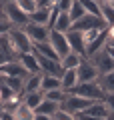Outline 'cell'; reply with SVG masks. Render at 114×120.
<instances>
[{"instance_id":"cell-8","label":"cell","mask_w":114,"mask_h":120,"mask_svg":"<svg viewBox=\"0 0 114 120\" xmlns=\"http://www.w3.org/2000/svg\"><path fill=\"white\" fill-rule=\"evenodd\" d=\"M48 42H50V46L54 48V52L58 54V58H64L66 54H70V46H68L66 34H62V32H56V30H50Z\"/></svg>"},{"instance_id":"cell-33","label":"cell","mask_w":114,"mask_h":120,"mask_svg":"<svg viewBox=\"0 0 114 120\" xmlns=\"http://www.w3.org/2000/svg\"><path fill=\"white\" fill-rule=\"evenodd\" d=\"M52 120H76L74 116H70L68 112H64V110H58L54 116H52Z\"/></svg>"},{"instance_id":"cell-28","label":"cell","mask_w":114,"mask_h":120,"mask_svg":"<svg viewBox=\"0 0 114 120\" xmlns=\"http://www.w3.org/2000/svg\"><path fill=\"white\" fill-rule=\"evenodd\" d=\"M84 14H86V12H84V8H82V4L78 2V0H74V2H72V6H70V10H68V16H70L72 24H74L76 20H80Z\"/></svg>"},{"instance_id":"cell-42","label":"cell","mask_w":114,"mask_h":120,"mask_svg":"<svg viewBox=\"0 0 114 120\" xmlns=\"http://www.w3.org/2000/svg\"><path fill=\"white\" fill-rule=\"evenodd\" d=\"M0 18H2V4H0Z\"/></svg>"},{"instance_id":"cell-25","label":"cell","mask_w":114,"mask_h":120,"mask_svg":"<svg viewBox=\"0 0 114 120\" xmlns=\"http://www.w3.org/2000/svg\"><path fill=\"white\" fill-rule=\"evenodd\" d=\"M12 114H14V120H34L36 112H34L32 108H28L24 102H20V106H18Z\"/></svg>"},{"instance_id":"cell-44","label":"cell","mask_w":114,"mask_h":120,"mask_svg":"<svg viewBox=\"0 0 114 120\" xmlns=\"http://www.w3.org/2000/svg\"><path fill=\"white\" fill-rule=\"evenodd\" d=\"M98 2H104V0H98Z\"/></svg>"},{"instance_id":"cell-5","label":"cell","mask_w":114,"mask_h":120,"mask_svg":"<svg viewBox=\"0 0 114 120\" xmlns=\"http://www.w3.org/2000/svg\"><path fill=\"white\" fill-rule=\"evenodd\" d=\"M108 26H106V22L102 20L100 16H92V14H84V16L80 18V20H76L74 24H72L70 30H76V32H88V30H106Z\"/></svg>"},{"instance_id":"cell-45","label":"cell","mask_w":114,"mask_h":120,"mask_svg":"<svg viewBox=\"0 0 114 120\" xmlns=\"http://www.w3.org/2000/svg\"><path fill=\"white\" fill-rule=\"evenodd\" d=\"M50 120H52V118H50Z\"/></svg>"},{"instance_id":"cell-35","label":"cell","mask_w":114,"mask_h":120,"mask_svg":"<svg viewBox=\"0 0 114 120\" xmlns=\"http://www.w3.org/2000/svg\"><path fill=\"white\" fill-rule=\"evenodd\" d=\"M38 8H54L56 6V0H36Z\"/></svg>"},{"instance_id":"cell-30","label":"cell","mask_w":114,"mask_h":120,"mask_svg":"<svg viewBox=\"0 0 114 120\" xmlns=\"http://www.w3.org/2000/svg\"><path fill=\"white\" fill-rule=\"evenodd\" d=\"M64 98H66V92H64L62 88L50 90V92H44V100H52V102H56V104H60Z\"/></svg>"},{"instance_id":"cell-11","label":"cell","mask_w":114,"mask_h":120,"mask_svg":"<svg viewBox=\"0 0 114 120\" xmlns=\"http://www.w3.org/2000/svg\"><path fill=\"white\" fill-rule=\"evenodd\" d=\"M0 76H6V78H26V70L20 66L18 60H10L6 64L0 66Z\"/></svg>"},{"instance_id":"cell-36","label":"cell","mask_w":114,"mask_h":120,"mask_svg":"<svg viewBox=\"0 0 114 120\" xmlns=\"http://www.w3.org/2000/svg\"><path fill=\"white\" fill-rule=\"evenodd\" d=\"M0 120H14V114H12V112H2V114H0Z\"/></svg>"},{"instance_id":"cell-7","label":"cell","mask_w":114,"mask_h":120,"mask_svg":"<svg viewBox=\"0 0 114 120\" xmlns=\"http://www.w3.org/2000/svg\"><path fill=\"white\" fill-rule=\"evenodd\" d=\"M86 60H90V64L98 70V74H100V76H102V74H108V72H112V70H114V60L110 58L104 50L96 52L94 56H90V58H86Z\"/></svg>"},{"instance_id":"cell-40","label":"cell","mask_w":114,"mask_h":120,"mask_svg":"<svg viewBox=\"0 0 114 120\" xmlns=\"http://www.w3.org/2000/svg\"><path fill=\"white\" fill-rule=\"evenodd\" d=\"M104 2H106L108 6H112V8H114V0H104Z\"/></svg>"},{"instance_id":"cell-24","label":"cell","mask_w":114,"mask_h":120,"mask_svg":"<svg viewBox=\"0 0 114 120\" xmlns=\"http://www.w3.org/2000/svg\"><path fill=\"white\" fill-rule=\"evenodd\" d=\"M58 88H62L60 86V78L42 74V82H40V90L42 92H50V90H58Z\"/></svg>"},{"instance_id":"cell-27","label":"cell","mask_w":114,"mask_h":120,"mask_svg":"<svg viewBox=\"0 0 114 120\" xmlns=\"http://www.w3.org/2000/svg\"><path fill=\"white\" fill-rule=\"evenodd\" d=\"M82 4L86 14H92V16H100V2L98 0H78Z\"/></svg>"},{"instance_id":"cell-3","label":"cell","mask_w":114,"mask_h":120,"mask_svg":"<svg viewBox=\"0 0 114 120\" xmlns=\"http://www.w3.org/2000/svg\"><path fill=\"white\" fill-rule=\"evenodd\" d=\"M68 94H76L82 96V98L90 100V102H104V92H102L100 84L98 82H84V84H78L76 88H72Z\"/></svg>"},{"instance_id":"cell-10","label":"cell","mask_w":114,"mask_h":120,"mask_svg":"<svg viewBox=\"0 0 114 120\" xmlns=\"http://www.w3.org/2000/svg\"><path fill=\"white\" fill-rule=\"evenodd\" d=\"M76 76H78V84H84V82H96L100 78L98 70L90 64V60H82V64L76 68Z\"/></svg>"},{"instance_id":"cell-39","label":"cell","mask_w":114,"mask_h":120,"mask_svg":"<svg viewBox=\"0 0 114 120\" xmlns=\"http://www.w3.org/2000/svg\"><path fill=\"white\" fill-rule=\"evenodd\" d=\"M34 120H50V116H44V114H36Z\"/></svg>"},{"instance_id":"cell-18","label":"cell","mask_w":114,"mask_h":120,"mask_svg":"<svg viewBox=\"0 0 114 120\" xmlns=\"http://www.w3.org/2000/svg\"><path fill=\"white\" fill-rule=\"evenodd\" d=\"M106 42H108V36H106V30H104V32H102V34L98 36L96 40H94V42H90L88 46H86V58H90V56H94L96 52L104 50Z\"/></svg>"},{"instance_id":"cell-16","label":"cell","mask_w":114,"mask_h":120,"mask_svg":"<svg viewBox=\"0 0 114 120\" xmlns=\"http://www.w3.org/2000/svg\"><path fill=\"white\" fill-rule=\"evenodd\" d=\"M42 100H44V92H42V90H36V92H26V94L22 96V102H24L28 108H32V110H36V108L42 104Z\"/></svg>"},{"instance_id":"cell-38","label":"cell","mask_w":114,"mask_h":120,"mask_svg":"<svg viewBox=\"0 0 114 120\" xmlns=\"http://www.w3.org/2000/svg\"><path fill=\"white\" fill-rule=\"evenodd\" d=\"M76 120H104V118H94V116H84V114H80V116H76Z\"/></svg>"},{"instance_id":"cell-23","label":"cell","mask_w":114,"mask_h":120,"mask_svg":"<svg viewBox=\"0 0 114 120\" xmlns=\"http://www.w3.org/2000/svg\"><path fill=\"white\" fill-rule=\"evenodd\" d=\"M48 20H50V8H36V12L30 14V22L34 24L48 26Z\"/></svg>"},{"instance_id":"cell-34","label":"cell","mask_w":114,"mask_h":120,"mask_svg":"<svg viewBox=\"0 0 114 120\" xmlns=\"http://www.w3.org/2000/svg\"><path fill=\"white\" fill-rule=\"evenodd\" d=\"M104 104H106V108H108V112L114 114V94H106L104 96Z\"/></svg>"},{"instance_id":"cell-14","label":"cell","mask_w":114,"mask_h":120,"mask_svg":"<svg viewBox=\"0 0 114 120\" xmlns=\"http://www.w3.org/2000/svg\"><path fill=\"white\" fill-rule=\"evenodd\" d=\"M60 86H62L64 92H70L72 88L78 86V76H76V70H64V74L60 76Z\"/></svg>"},{"instance_id":"cell-22","label":"cell","mask_w":114,"mask_h":120,"mask_svg":"<svg viewBox=\"0 0 114 120\" xmlns=\"http://www.w3.org/2000/svg\"><path fill=\"white\" fill-rule=\"evenodd\" d=\"M96 82L100 84V88H102L104 94H114V70L108 72V74H102Z\"/></svg>"},{"instance_id":"cell-19","label":"cell","mask_w":114,"mask_h":120,"mask_svg":"<svg viewBox=\"0 0 114 120\" xmlns=\"http://www.w3.org/2000/svg\"><path fill=\"white\" fill-rule=\"evenodd\" d=\"M70 28H72V20H70V16H68V12H60L58 18H56V22H54V26H52L50 30H56V32L66 34Z\"/></svg>"},{"instance_id":"cell-37","label":"cell","mask_w":114,"mask_h":120,"mask_svg":"<svg viewBox=\"0 0 114 120\" xmlns=\"http://www.w3.org/2000/svg\"><path fill=\"white\" fill-rule=\"evenodd\" d=\"M106 36H108V40H114V26H108L106 28Z\"/></svg>"},{"instance_id":"cell-15","label":"cell","mask_w":114,"mask_h":120,"mask_svg":"<svg viewBox=\"0 0 114 120\" xmlns=\"http://www.w3.org/2000/svg\"><path fill=\"white\" fill-rule=\"evenodd\" d=\"M32 52H34V54L44 56V58H50V60H60L58 54L54 52V48L50 46V42H38V44H32Z\"/></svg>"},{"instance_id":"cell-2","label":"cell","mask_w":114,"mask_h":120,"mask_svg":"<svg viewBox=\"0 0 114 120\" xmlns=\"http://www.w3.org/2000/svg\"><path fill=\"white\" fill-rule=\"evenodd\" d=\"M6 36H8L10 48H12L16 60H18L20 54H28V52H32V40L26 36V32L22 28H14V26H12V28L6 32Z\"/></svg>"},{"instance_id":"cell-32","label":"cell","mask_w":114,"mask_h":120,"mask_svg":"<svg viewBox=\"0 0 114 120\" xmlns=\"http://www.w3.org/2000/svg\"><path fill=\"white\" fill-rule=\"evenodd\" d=\"M72 2H74V0H56V8H58L60 12H68L70 6H72Z\"/></svg>"},{"instance_id":"cell-41","label":"cell","mask_w":114,"mask_h":120,"mask_svg":"<svg viewBox=\"0 0 114 120\" xmlns=\"http://www.w3.org/2000/svg\"><path fill=\"white\" fill-rule=\"evenodd\" d=\"M2 112H4V106H2V102H0V114H2Z\"/></svg>"},{"instance_id":"cell-12","label":"cell","mask_w":114,"mask_h":120,"mask_svg":"<svg viewBox=\"0 0 114 120\" xmlns=\"http://www.w3.org/2000/svg\"><path fill=\"white\" fill-rule=\"evenodd\" d=\"M18 62H20V66L26 70V74H42L40 72V66H38V60H36V56H34L32 52L20 54L18 56Z\"/></svg>"},{"instance_id":"cell-17","label":"cell","mask_w":114,"mask_h":120,"mask_svg":"<svg viewBox=\"0 0 114 120\" xmlns=\"http://www.w3.org/2000/svg\"><path fill=\"white\" fill-rule=\"evenodd\" d=\"M82 56L80 54H74V52H70V54H66L64 58H60V66H62V70H76L78 66L82 64Z\"/></svg>"},{"instance_id":"cell-13","label":"cell","mask_w":114,"mask_h":120,"mask_svg":"<svg viewBox=\"0 0 114 120\" xmlns=\"http://www.w3.org/2000/svg\"><path fill=\"white\" fill-rule=\"evenodd\" d=\"M82 114H84V116H94V118H104L106 120L110 112H108V108H106L104 102H92L84 112H82ZM78 116H80V114H78Z\"/></svg>"},{"instance_id":"cell-43","label":"cell","mask_w":114,"mask_h":120,"mask_svg":"<svg viewBox=\"0 0 114 120\" xmlns=\"http://www.w3.org/2000/svg\"><path fill=\"white\" fill-rule=\"evenodd\" d=\"M0 102H2V94H0Z\"/></svg>"},{"instance_id":"cell-9","label":"cell","mask_w":114,"mask_h":120,"mask_svg":"<svg viewBox=\"0 0 114 120\" xmlns=\"http://www.w3.org/2000/svg\"><path fill=\"white\" fill-rule=\"evenodd\" d=\"M66 40H68V46H70V52L80 54L82 58H86V42H84V34H82V32L68 30L66 32Z\"/></svg>"},{"instance_id":"cell-21","label":"cell","mask_w":114,"mask_h":120,"mask_svg":"<svg viewBox=\"0 0 114 120\" xmlns=\"http://www.w3.org/2000/svg\"><path fill=\"white\" fill-rule=\"evenodd\" d=\"M60 110V104H56V102H52V100H42V104H40V106L36 108V114H44V116H54L56 112Z\"/></svg>"},{"instance_id":"cell-20","label":"cell","mask_w":114,"mask_h":120,"mask_svg":"<svg viewBox=\"0 0 114 120\" xmlns=\"http://www.w3.org/2000/svg\"><path fill=\"white\" fill-rule=\"evenodd\" d=\"M40 82H42V74H28L24 78V86H22V92H36L40 90Z\"/></svg>"},{"instance_id":"cell-29","label":"cell","mask_w":114,"mask_h":120,"mask_svg":"<svg viewBox=\"0 0 114 120\" xmlns=\"http://www.w3.org/2000/svg\"><path fill=\"white\" fill-rule=\"evenodd\" d=\"M18 4V8L22 10V12H26L30 16L32 12H36V8H38V4H36V0H14Z\"/></svg>"},{"instance_id":"cell-31","label":"cell","mask_w":114,"mask_h":120,"mask_svg":"<svg viewBox=\"0 0 114 120\" xmlns=\"http://www.w3.org/2000/svg\"><path fill=\"white\" fill-rule=\"evenodd\" d=\"M102 32H104V30H88V32H84V42H86V46H88L90 42H94Z\"/></svg>"},{"instance_id":"cell-4","label":"cell","mask_w":114,"mask_h":120,"mask_svg":"<svg viewBox=\"0 0 114 120\" xmlns=\"http://www.w3.org/2000/svg\"><path fill=\"white\" fill-rule=\"evenodd\" d=\"M90 100H86V98H82V96H76V94H66V98L60 102V110H64V112H68L70 116H78V114H82V112L86 110V108L90 106Z\"/></svg>"},{"instance_id":"cell-6","label":"cell","mask_w":114,"mask_h":120,"mask_svg":"<svg viewBox=\"0 0 114 120\" xmlns=\"http://www.w3.org/2000/svg\"><path fill=\"white\" fill-rule=\"evenodd\" d=\"M26 32L32 44H38V42H48V36H50V28L48 26H42V24H34V22H28V24L22 28Z\"/></svg>"},{"instance_id":"cell-1","label":"cell","mask_w":114,"mask_h":120,"mask_svg":"<svg viewBox=\"0 0 114 120\" xmlns=\"http://www.w3.org/2000/svg\"><path fill=\"white\" fill-rule=\"evenodd\" d=\"M0 20L8 22L14 28H24L30 22V16L18 8V4L14 0H4V2H2V18H0Z\"/></svg>"},{"instance_id":"cell-26","label":"cell","mask_w":114,"mask_h":120,"mask_svg":"<svg viewBox=\"0 0 114 120\" xmlns=\"http://www.w3.org/2000/svg\"><path fill=\"white\" fill-rule=\"evenodd\" d=\"M100 18L106 22V26H114V8L106 2H100Z\"/></svg>"}]
</instances>
